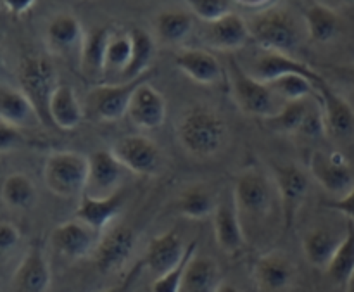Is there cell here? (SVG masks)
I'll list each match as a JSON object with an SVG mask.
<instances>
[{"label": "cell", "instance_id": "cell-1", "mask_svg": "<svg viewBox=\"0 0 354 292\" xmlns=\"http://www.w3.org/2000/svg\"><path fill=\"white\" fill-rule=\"evenodd\" d=\"M176 137L189 154L196 158H211L227 144L228 125L213 107L197 104L183 111L178 118Z\"/></svg>", "mask_w": 354, "mask_h": 292}, {"label": "cell", "instance_id": "cell-2", "mask_svg": "<svg viewBox=\"0 0 354 292\" xmlns=\"http://www.w3.org/2000/svg\"><path fill=\"white\" fill-rule=\"evenodd\" d=\"M251 37L263 51L292 55L301 45V26L286 9H268L249 21Z\"/></svg>", "mask_w": 354, "mask_h": 292}, {"label": "cell", "instance_id": "cell-3", "mask_svg": "<svg viewBox=\"0 0 354 292\" xmlns=\"http://www.w3.org/2000/svg\"><path fill=\"white\" fill-rule=\"evenodd\" d=\"M88 156L75 151L52 152L44 166V182L54 196L71 199L85 192Z\"/></svg>", "mask_w": 354, "mask_h": 292}, {"label": "cell", "instance_id": "cell-4", "mask_svg": "<svg viewBox=\"0 0 354 292\" xmlns=\"http://www.w3.org/2000/svg\"><path fill=\"white\" fill-rule=\"evenodd\" d=\"M230 76L235 104L248 116L261 118L263 121L270 120L286 104L275 95L268 83L254 78L239 62L230 61Z\"/></svg>", "mask_w": 354, "mask_h": 292}, {"label": "cell", "instance_id": "cell-5", "mask_svg": "<svg viewBox=\"0 0 354 292\" xmlns=\"http://www.w3.org/2000/svg\"><path fill=\"white\" fill-rule=\"evenodd\" d=\"M21 90L33 104L40 123L52 125L50 100L61 83H57V71L45 55H28L19 68Z\"/></svg>", "mask_w": 354, "mask_h": 292}, {"label": "cell", "instance_id": "cell-6", "mask_svg": "<svg viewBox=\"0 0 354 292\" xmlns=\"http://www.w3.org/2000/svg\"><path fill=\"white\" fill-rule=\"evenodd\" d=\"M272 179L275 182L277 197L282 206L286 227H292L310 190V173L296 163L272 165Z\"/></svg>", "mask_w": 354, "mask_h": 292}, {"label": "cell", "instance_id": "cell-7", "mask_svg": "<svg viewBox=\"0 0 354 292\" xmlns=\"http://www.w3.org/2000/svg\"><path fill=\"white\" fill-rule=\"evenodd\" d=\"M234 199L241 215L263 218L272 211L277 189L272 176L259 170H245L235 180Z\"/></svg>", "mask_w": 354, "mask_h": 292}, {"label": "cell", "instance_id": "cell-8", "mask_svg": "<svg viewBox=\"0 0 354 292\" xmlns=\"http://www.w3.org/2000/svg\"><path fill=\"white\" fill-rule=\"evenodd\" d=\"M147 82V75L133 82H120L114 85H97L86 95L85 113L99 121H118L128 114L130 100L138 85Z\"/></svg>", "mask_w": 354, "mask_h": 292}, {"label": "cell", "instance_id": "cell-9", "mask_svg": "<svg viewBox=\"0 0 354 292\" xmlns=\"http://www.w3.org/2000/svg\"><path fill=\"white\" fill-rule=\"evenodd\" d=\"M111 151L128 172L140 176H156L162 168L159 145L145 135H127L114 142Z\"/></svg>", "mask_w": 354, "mask_h": 292}, {"label": "cell", "instance_id": "cell-10", "mask_svg": "<svg viewBox=\"0 0 354 292\" xmlns=\"http://www.w3.org/2000/svg\"><path fill=\"white\" fill-rule=\"evenodd\" d=\"M137 244V232L124 223H113L100 234L99 244L93 253V262L99 272L114 273L130 259Z\"/></svg>", "mask_w": 354, "mask_h": 292}, {"label": "cell", "instance_id": "cell-11", "mask_svg": "<svg viewBox=\"0 0 354 292\" xmlns=\"http://www.w3.org/2000/svg\"><path fill=\"white\" fill-rule=\"evenodd\" d=\"M310 175L334 199L346 196L354 187V173L351 165L341 152L317 151L310 159Z\"/></svg>", "mask_w": 354, "mask_h": 292}, {"label": "cell", "instance_id": "cell-12", "mask_svg": "<svg viewBox=\"0 0 354 292\" xmlns=\"http://www.w3.org/2000/svg\"><path fill=\"white\" fill-rule=\"evenodd\" d=\"M317 97L322 107L325 135L335 142L354 140L353 104L344 95L335 92L328 83L317 90Z\"/></svg>", "mask_w": 354, "mask_h": 292}, {"label": "cell", "instance_id": "cell-13", "mask_svg": "<svg viewBox=\"0 0 354 292\" xmlns=\"http://www.w3.org/2000/svg\"><path fill=\"white\" fill-rule=\"evenodd\" d=\"M88 180L83 194L107 197L123 189L124 173L128 172L113 151H97L88 156Z\"/></svg>", "mask_w": 354, "mask_h": 292}, {"label": "cell", "instance_id": "cell-14", "mask_svg": "<svg viewBox=\"0 0 354 292\" xmlns=\"http://www.w3.org/2000/svg\"><path fill=\"white\" fill-rule=\"evenodd\" d=\"M99 239L100 232L88 227L78 218L57 225L50 235L55 251L68 259H83L90 255L93 256Z\"/></svg>", "mask_w": 354, "mask_h": 292}, {"label": "cell", "instance_id": "cell-15", "mask_svg": "<svg viewBox=\"0 0 354 292\" xmlns=\"http://www.w3.org/2000/svg\"><path fill=\"white\" fill-rule=\"evenodd\" d=\"M252 275L259 291L287 292L296 282L297 268L286 253L270 251L256 259Z\"/></svg>", "mask_w": 354, "mask_h": 292}, {"label": "cell", "instance_id": "cell-16", "mask_svg": "<svg viewBox=\"0 0 354 292\" xmlns=\"http://www.w3.org/2000/svg\"><path fill=\"white\" fill-rule=\"evenodd\" d=\"M249 73H251L254 78L266 83L286 75H303L317 85V90L320 89V86L327 85L324 76L318 71H315L311 66H308L306 62L297 61L294 55L282 54V52L263 51V54L256 59Z\"/></svg>", "mask_w": 354, "mask_h": 292}, {"label": "cell", "instance_id": "cell-17", "mask_svg": "<svg viewBox=\"0 0 354 292\" xmlns=\"http://www.w3.org/2000/svg\"><path fill=\"white\" fill-rule=\"evenodd\" d=\"M52 272L40 242L35 241L12 275L14 292H48Z\"/></svg>", "mask_w": 354, "mask_h": 292}, {"label": "cell", "instance_id": "cell-18", "mask_svg": "<svg viewBox=\"0 0 354 292\" xmlns=\"http://www.w3.org/2000/svg\"><path fill=\"white\" fill-rule=\"evenodd\" d=\"M213 230L218 248L225 255L237 256L239 253L244 251L245 235L234 194H232L230 199L218 201L216 211L213 215Z\"/></svg>", "mask_w": 354, "mask_h": 292}, {"label": "cell", "instance_id": "cell-19", "mask_svg": "<svg viewBox=\"0 0 354 292\" xmlns=\"http://www.w3.org/2000/svg\"><path fill=\"white\" fill-rule=\"evenodd\" d=\"M166 113H168V104L162 93L156 90L151 83L144 82L135 90L127 116L135 127L142 130H156L162 127Z\"/></svg>", "mask_w": 354, "mask_h": 292}, {"label": "cell", "instance_id": "cell-20", "mask_svg": "<svg viewBox=\"0 0 354 292\" xmlns=\"http://www.w3.org/2000/svg\"><path fill=\"white\" fill-rule=\"evenodd\" d=\"M251 28L242 16L235 12L225 14L216 21L206 23L204 40L216 51H239L251 40Z\"/></svg>", "mask_w": 354, "mask_h": 292}, {"label": "cell", "instance_id": "cell-21", "mask_svg": "<svg viewBox=\"0 0 354 292\" xmlns=\"http://www.w3.org/2000/svg\"><path fill=\"white\" fill-rule=\"evenodd\" d=\"M187 246L183 244V239L180 237L178 232L168 230L149 242L142 262L149 272L154 273L156 277H161L182 262L187 253Z\"/></svg>", "mask_w": 354, "mask_h": 292}, {"label": "cell", "instance_id": "cell-22", "mask_svg": "<svg viewBox=\"0 0 354 292\" xmlns=\"http://www.w3.org/2000/svg\"><path fill=\"white\" fill-rule=\"evenodd\" d=\"M124 204V190H118L116 194L107 197H93L88 194H82L76 218L86 223L88 227L95 228L102 234L104 230L114 223L118 215L121 213Z\"/></svg>", "mask_w": 354, "mask_h": 292}, {"label": "cell", "instance_id": "cell-23", "mask_svg": "<svg viewBox=\"0 0 354 292\" xmlns=\"http://www.w3.org/2000/svg\"><path fill=\"white\" fill-rule=\"evenodd\" d=\"M175 64L199 85H216L223 78V69L216 55L204 48H183L175 55Z\"/></svg>", "mask_w": 354, "mask_h": 292}, {"label": "cell", "instance_id": "cell-24", "mask_svg": "<svg viewBox=\"0 0 354 292\" xmlns=\"http://www.w3.org/2000/svg\"><path fill=\"white\" fill-rule=\"evenodd\" d=\"M82 23L73 14L62 12L52 17L47 26L45 40L48 48L55 55H69L73 52H82L83 40H85Z\"/></svg>", "mask_w": 354, "mask_h": 292}, {"label": "cell", "instance_id": "cell-25", "mask_svg": "<svg viewBox=\"0 0 354 292\" xmlns=\"http://www.w3.org/2000/svg\"><path fill=\"white\" fill-rule=\"evenodd\" d=\"M113 31L107 26H99L90 30L83 40L82 52H80V66L83 75L88 80H99L106 73L107 47H109Z\"/></svg>", "mask_w": 354, "mask_h": 292}, {"label": "cell", "instance_id": "cell-26", "mask_svg": "<svg viewBox=\"0 0 354 292\" xmlns=\"http://www.w3.org/2000/svg\"><path fill=\"white\" fill-rule=\"evenodd\" d=\"M0 121L24 128L31 123H40V118L23 90L2 85L0 86Z\"/></svg>", "mask_w": 354, "mask_h": 292}, {"label": "cell", "instance_id": "cell-27", "mask_svg": "<svg viewBox=\"0 0 354 292\" xmlns=\"http://www.w3.org/2000/svg\"><path fill=\"white\" fill-rule=\"evenodd\" d=\"M85 107L80 102L75 89L69 85H59L50 100V121L61 130H75L85 118Z\"/></svg>", "mask_w": 354, "mask_h": 292}, {"label": "cell", "instance_id": "cell-28", "mask_svg": "<svg viewBox=\"0 0 354 292\" xmlns=\"http://www.w3.org/2000/svg\"><path fill=\"white\" fill-rule=\"evenodd\" d=\"M344 235H337L328 228H315L308 232L303 239V251L308 263L318 270H327Z\"/></svg>", "mask_w": 354, "mask_h": 292}, {"label": "cell", "instance_id": "cell-29", "mask_svg": "<svg viewBox=\"0 0 354 292\" xmlns=\"http://www.w3.org/2000/svg\"><path fill=\"white\" fill-rule=\"evenodd\" d=\"M304 23H306L308 37L315 44H328L335 40L341 31V17L337 10L325 3L315 2L304 12Z\"/></svg>", "mask_w": 354, "mask_h": 292}, {"label": "cell", "instance_id": "cell-30", "mask_svg": "<svg viewBox=\"0 0 354 292\" xmlns=\"http://www.w3.org/2000/svg\"><path fill=\"white\" fill-rule=\"evenodd\" d=\"M221 272L218 263L209 256L196 255L187 266L183 279V292H216L220 287Z\"/></svg>", "mask_w": 354, "mask_h": 292}, {"label": "cell", "instance_id": "cell-31", "mask_svg": "<svg viewBox=\"0 0 354 292\" xmlns=\"http://www.w3.org/2000/svg\"><path fill=\"white\" fill-rule=\"evenodd\" d=\"M131 38V59L128 68L120 76L121 82H133L147 75L151 62L156 54V44L151 35L142 28L130 30Z\"/></svg>", "mask_w": 354, "mask_h": 292}, {"label": "cell", "instance_id": "cell-32", "mask_svg": "<svg viewBox=\"0 0 354 292\" xmlns=\"http://www.w3.org/2000/svg\"><path fill=\"white\" fill-rule=\"evenodd\" d=\"M154 30L161 42L169 45H178L192 33L194 16L178 9L162 10L156 16Z\"/></svg>", "mask_w": 354, "mask_h": 292}, {"label": "cell", "instance_id": "cell-33", "mask_svg": "<svg viewBox=\"0 0 354 292\" xmlns=\"http://www.w3.org/2000/svg\"><path fill=\"white\" fill-rule=\"evenodd\" d=\"M325 272L335 286L344 289L351 286L354 280V221L348 220L344 239Z\"/></svg>", "mask_w": 354, "mask_h": 292}, {"label": "cell", "instance_id": "cell-34", "mask_svg": "<svg viewBox=\"0 0 354 292\" xmlns=\"http://www.w3.org/2000/svg\"><path fill=\"white\" fill-rule=\"evenodd\" d=\"M38 192L33 180L24 173H10L2 185V201L14 211H30L37 204Z\"/></svg>", "mask_w": 354, "mask_h": 292}, {"label": "cell", "instance_id": "cell-35", "mask_svg": "<svg viewBox=\"0 0 354 292\" xmlns=\"http://www.w3.org/2000/svg\"><path fill=\"white\" fill-rule=\"evenodd\" d=\"M216 206V197L207 187L192 185L180 194L176 211L189 220H204L207 217H213Z\"/></svg>", "mask_w": 354, "mask_h": 292}, {"label": "cell", "instance_id": "cell-36", "mask_svg": "<svg viewBox=\"0 0 354 292\" xmlns=\"http://www.w3.org/2000/svg\"><path fill=\"white\" fill-rule=\"evenodd\" d=\"M315 107L310 106L308 99L304 100H296V102H286L282 109L275 114L270 120H265V123L268 125L272 130L279 131V134H301L304 123L310 118L311 111Z\"/></svg>", "mask_w": 354, "mask_h": 292}, {"label": "cell", "instance_id": "cell-37", "mask_svg": "<svg viewBox=\"0 0 354 292\" xmlns=\"http://www.w3.org/2000/svg\"><path fill=\"white\" fill-rule=\"evenodd\" d=\"M275 95L282 102H296V100L310 99L313 93H317V85L310 78L303 75H286L280 78L268 82Z\"/></svg>", "mask_w": 354, "mask_h": 292}, {"label": "cell", "instance_id": "cell-38", "mask_svg": "<svg viewBox=\"0 0 354 292\" xmlns=\"http://www.w3.org/2000/svg\"><path fill=\"white\" fill-rule=\"evenodd\" d=\"M197 248H199V242H190V244L187 246V253L185 256H183L182 262H180L175 268L169 270L168 273H165V275L156 277L154 284H152V292H182L187 266H189L190 259L197 255Z\"/></svg>", "mask_w": 354, "mask_h": 292}, {"label": "cell", "instance_id": "cell-39", "mask_svg": "<svg viewBox=\"0 0 354 292\" xmlns=\"http://www.w3.org/2000/svg\"><path fill=\"white\" fill-rule=\"evenodd\" d=\"M131 59V38L130 33L127 35H113L107 47L106 57V73L113 71L118 75H123L124 69L128 68Z\"/></svg>", "mask_w": 354, "mask_h": 292}, {"label": "cell", "instance_id": "cell-40", "mask_svg": "<svg viewBox=\"0 0 354 292\" xmlns=\"http://www.w3.org/2000/svg\"><path fill=\"white\" fill-rule=\"evenodd\" d=\"M185 3L190 7L194 16L203 19L204 23H211L232 12V0H185Z\"/></svg>", "mask_w": 354, "mask_h": 292}, {"label": "cell", "instance_id": "cell-41", "mask_svg": "<svg viewBox=\"0 0 354 292\" xmlns=\"http://www.w3.org/2000/svg\"><path fill=\"white\" fill-rule=\"evenodd\" d=\"M19 228L14 223H10V221L3 220L0 223V253H2V256H7L10 251H14L17 248V244H19Z\"/></svg>", "mask_w": 354, "mask_h": 292}, {"label": "cell", "instance_id": "cell-42", "mask_svg": "<svg viewBox=\"0 0 354 292\" xmlns=\"http://www.w3.org/2000/svg\"><path fill=\"white\" fill-rule=\"evenodd\" d=\"M19 130L21 128L0 121V151H2V154H9L19 147L21 142H23V135Z\"/></svg>", "mask_w": 354, "mask_h": 292}, {"label": "cell", "instance_id": "cell-43", "mask_svg": "<svg viewBox=\"0 0 354 292\" xmlns=\"http://www.w3.org/2000/svg\"><path fill=\"white\" fill-rule=\"evenodd\" d=\"M144 268H145L144 262H138L137 265L131 266L130 272H128L127 275H124V279L121 280L120 284H116V286L109 287V289H106V291H102V292H131V289H133L135 284H137L138 279H140V275H142V272H144Z\"/></svg>", "mask_w": 354, "mask_h": 292}, {"label": "cell", "instance_id": "cell-44", "mask_svg": "<svg viewBox=\"0 0 354 292\" xmlns=\"http://www.w3.org/2000/svg\"><path fill=\"white\" fill-rule=\"evenodd\" d=\"M327 206L330 208V210L337 211V213L344 215L349 221H354V187L346 194V196L339 197V199L328 201Z\"/></svg>", "mask_w": 354, "mask_h": 292}, {"label": "cell", "instance_id": "cell-45", "mask_svg": "<svg viewBox=\"0 0 354 292\" xmlns=\"http://www.w3.org/2000/svg\"><path fill=\"white\" fill-rule=\"evenodd\" d=\"M3 7L9 10L12 16H23L24 12L31 9L37 3V0H2Z\"/></svg>", "mask_w": 354, "mask_h": 292}, {"label": "cell", "instance_id": "cell-46", "mask_svg": "<svg viewBox=\"0 0 354 292\" xmlns=\"http://www.w3.org/2000/svg\"><path fill=\"white\" fill-rule=\"evenodd\" d=\"M339 75V78L342 80L344 83H348L351 89H354V64H349V66H341V68L335 69Z\"/></svg>", "mask_w": 354, "mask_h": 292}, {"label": "cell", "instance_id": "cell-47", "mask_svg": "<svg viewBox=\"0 0 354 292\" xmlns=\"http://www.w3.org/2000/svg\"><path fill=\"white\" fill-rule=\"evenodd\" d=\"M317 2L325 3V6L337 9V7H354V0H317Z\"/></svg>", "mask_w": 354, "mask_h": 292}, {"label": "cell", "instance_id": "cell-48", "mask_svg": "<svg viewBox=\"0 0 354 292\" xmlns=\"http://www.w3.org/2000/svg\"><path fill=\"white\" fill-rule=\"evenodd\" d=\"M216 292H241V291H239L235 286H232V284L221 282L220 287H218V289H216Z\"/></svg>", "mask_w": 354, "mask_h": 292}, {"label": "cell", "instance_id": "cell-49", "mask_svg": "<svg viewBox=\"0 0 354 292\" xmlns=\"http://www.w3.org/2000/svg\"><path fill=\"white\" fill-rule=\"evenodd\" d=\"M346 292H354V280L351 282V286H349L348 289H346Z\"/></svg>", "mask_w": 354, "mask_h": 292}]
</instances>
